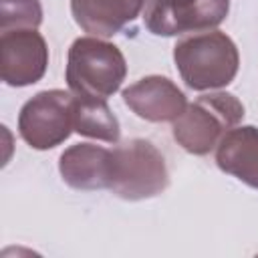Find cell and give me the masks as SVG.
<instances>
[{
	"mask_svg": "<svg viewBox=\"0 0 258 258\" xmlns=\"http://www.w3.org/2000/svg\"><path fill=\"white\" fill-rule=\"evenodd\" d=\"M173 60L183 83L194 91L230 85L240 64L234 40L214 28L181 36L173 46Z\"/></svg>",
	"mask_w": 258,
	"mask_h": 258,
	"instance_id": "obj_1",
	"label": "cell"
},
{
	"mask_svg": "<svg viewBox=\"0 0 258 258\" xmlns=\"http://www.w3.org/2000/svg\"><path fill=\"white\" fill-rule=\"evenodd\" d=\"M69 91L79 99L107 101L127 75L123 52L97 36L77 38L69 48L67 62Z\"/></svg>",
	"mask_w": 258,
	"mask_h": 258,
	"instance_id": "obj_2",
	"label": "cell"
},
{
	"mask_svg": "<svg viewBox=\"0 0 258 258\" xmlns=\"http://www.w3.org/2000/svg\"><path fill=\"white\" fill-rule=\"evenodd\" d=\"M244 117V105L230 93L198 97L173 121V139L194 155H206Z\"/></svg>",
	"mask_w": 258,
	"mask_h": 258,
	"instance_id": "obj_3",
	"label": "cell"
},
{
	"mask_svg": "<svg viewBox=\"0 0 258 258\" xmlns=\"http://www.w3.org/2000/svg\"><path fill=\"white\" fill-rule=\"evenodd\" d=\"M169 183L163 155L145 139H131L111 149L109 189L123 200H147Z\"/></svg>",
	"mask_w": 258,
	"mask_h": 258,
	"instance_id": "obj_4",
	"label": "cell"
},
{
	"mask_svg": "<svg viewBox=\"0 0 258 258\" xmlns=\"http://www.w3.org/2000/svg\"><path fill=\"white\" fill-rule=\"evenodd\" d=\"M75 95L50 89L24 103L18 115V133L32 149H52L73 131Z\"/></svg>",
	"mask_w": 258,
	"mask_h": 258,
	"instance_id": "obj_5",
	"label": "cell"
},
{
	"mask_svg": "<svg viewBox=\"0 0 258 258\" xmlns=\"http://www.w3.org/2000/svg\"><path fill=\"white\" fill-rule=\"evenodd\" d=\"M230 10V0H147L143 22L155 36H179L216 28Z\"/></svg>",
	"mask_w": 258,
	"mask_h": 258,
	"instance_id": "obj_6",
	"label": "cell"
},
{
	"mask_svg": "<svg viewBox=\"0 0 258 258\" xmlns=\"http://www.w3.org/2000/svg\"><path fill=\"white\" fill-rule=\"evenodd\" d=\"M48 48L36 28L6 30L0 36V75L10 87H26L42 79Z\"/></svg>",
	"mask_w": 258,
	"mask_h": 258,
	"instance_id": "obj_7",
	"label": "cell"
},
{
	"mask_svg": "<svg viewBox=\"0 0 258 258\" xmlns=\"http://www.w3.org/2000/svg\"><path fill=\"white\" fill-rule=\"evenodd\" d=\"M125 105L151 123L175 121L187 107L185 95L167 77H145L123 91Z\"/></svg>",
	"mask_w": 258,
	"mask_h": 258,
	"instance_id": "obj_8",
	"label": "cell"
},
{
	"mask_svg": "<svg viewBox=\"0 0 258 258\" xmlns=\"http://www.w3.org/2000/svg\"><path fill=\"white\" fill-rule=\"evenodd\" d=\"M147 0H71L75 22L91 36H113L131 24Z\"/></svg>",
	"mask_w": 258,
	"mask_h": 258,
	"instance_id": "obj_9",
	"label": "cell"
},
{
	"mask_svg": "<svg viewBox=\"0 0 258 258\" xmlns=\"http://www.w3.org/2000/svg\"><path fill=\"white\" fill-rule=\"evenodd\" d=\"M58 169L75 189H109L111 149L93 143H77L62 151Z\"/></svg>",
	"mask_w": 258,
	"mask_h": 258,
	"instance_id": "obj_10",
	"label": "cell"
},
{
	"mask_svg": "<svg viewBox=\"0 0 258 258\" xmlns=\"http://www.w3.org/2000/svg\"><path fill=\"white\" fill-rule=\"evenodd\" d=\"M216 163L222 171L258 189V129L252 125L230 129L216 147Z\"/></svg>",
	"mask_w": 258,
	"mask_h": 258,
	"instance_id": "obj_11",
	"label": "cell"
},
{
	"mask_svg": "<svg viewBox=\"0 0 258 258\" xmlns=\"http://www.w3.org/2000/svg\"><path fill=\"white\" fill-rule=\"evenodd\" d=\"M73 129L79 135L101 139L107 143H117L121 129L117 117L111 113L107 101L101 99H79L75 97Z\"/></svg>",
	"mask_w": 258,
	"mask_h": 258,
	"instance_id": "obj_12",
	"label": "cell"
},
{
	"mask_svg": "<svg viewBox=\"0 0 258 258\" xmlns=\"http://www.w3.org/2000/svg\"><path fill=\"white\" fill-rule=\"evenodd\" d=\"M0 30H20L38 28L42 20V8L38 0H2Z\"/></svg>",
	"mask_w": 258,
	"mask_h": 258,
	"instance_id": "obj_13",
	"label": "cell"
}]
</instances>
